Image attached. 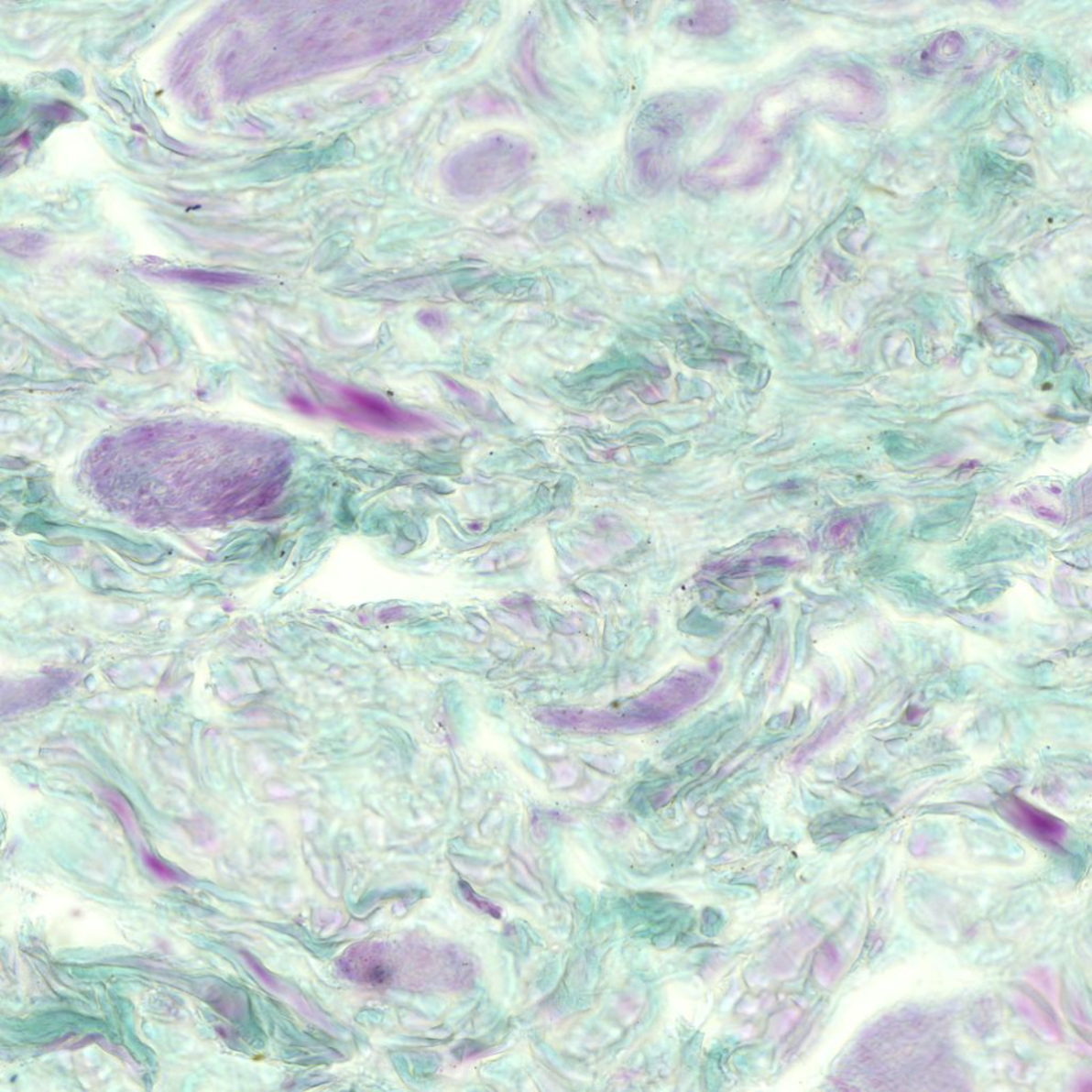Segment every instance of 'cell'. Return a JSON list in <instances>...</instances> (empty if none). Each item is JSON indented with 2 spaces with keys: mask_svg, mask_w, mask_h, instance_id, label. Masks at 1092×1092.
I'll return each instance as SVG.
<instances>
[{
  "mask_svg": "<svg viewBox=\"0 0 1092 1092\" xmlns=\"http://www.w3.org/2000/svg\"><path fill=\"white\" fill-rule=\"evenodd\" d=\"M327 410L335 418L350 424L385 431H410L424 424L420 416L396 407L379 396L356 388H342L337 404Z\"/></svg>",
  "mask_w": 1092,
  "mask_h": 1092,
  "instance_id": "cell-1",
  "label": "cell"
},
{
  "mask_svg": "<svg viewBox=\"0 0 1092 1092\" xmlns=\"http://www.w3.org/2000/svg\"><path fill=\"white\" fill-rule=\"evenodd\" d=\"M999 814L1016 828L1051 846L1063 841L1064 824L1017 797L1005 799L999 805Z\"/></svg>",
  "mask_w": 1092,
  "mask_h": 1092,
  "instance_id": "cell-2",
  "label": "cell"
},
{
  "mask_svg": "<svg viewBox=\"0 0 1092 1092\" xmlns=\"http://www.w3.org/2000/svg\"><path fill=\"white\" fill-rule=\"evenodd\" d=\"M737 13L725 2H701L682 15L679 28L686 34L700 37L724 35L736 22Z\"/></svg>",
  "mask_w": 1092,
  "mask_h": 1092,
  "instance_id": "cell-3",
  "label": "cell"
},
{
  "mask_svg": "<svg viewBox=\"0 0 1092 1092\" xmlns=\"http://www.w3.org/2000/svg\"><path fill=\"white\" fill-rule=\"evenodd\" d=\"M459 889L461 894L464 895V899L467 902H470L471 905L479 909L480 912L491 915L494 919H500V916H502V909L497 905H494V903L490 901L486 900L485 897L477 894L475 890H474L469 885V883L465 881H460Z\"/></svg>",
  "mask_w": 1092,
  "mask_h": 1092,
  "instance_id": "cell-4",
  "label": "cell"
},
{
  "mask_svg": "<svg viewBox=\"0 0 1092 1092\" xmlns=\"http://www.w3.org/2000/svg\"><path fill=\"white\" fill-rule=\"evenodd\" d=\"M146 862L147 867L153 870L156 875L161 877L162 879L173 880L177 879V875L172 869L168 868L164 864L156 859L155 857L147 856Z\"/></svg>",
  "mask_w": 1092,
  "mask_h": 1092,
  "instance_id": "cell-5",
  "label": "cell"
},
{
  "mask_svg": "<svg viewBox=\"0 0 1092 1092\" xmlns=\"http://www.w3.org/2000/svg\"><path fill=\"white\" fill-rule=\"evenodd\" d=\"M289 402L292 407H294L296 410H298V411H300L304 414H315L316 413V408L313 405H311L308 399H305L302 398H298V396L295 395V396H291V398L289 399Z\"/></svg>",
  "mask_w": 1092,
  "mask_h": 1092,
  "instance_id": "cell-6",
  "label": "cell"
}]
</instances>
